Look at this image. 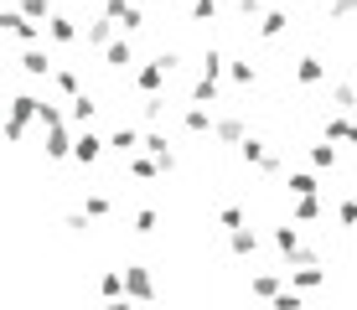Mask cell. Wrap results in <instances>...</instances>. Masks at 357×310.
Listing matches in <instances>:
<instances>
[{
  "label": "cell",
  "mask_w": 357,
  "mask_h": 310,
  "mask_svg": "<svg viewBox=\"0 0 357 310\" xmlns=\"http://www.w3.org/2000/svg\"><path fill=\"white\" fill-rule=\"evenodd\" d=\"M337 222L342 228H357V196H347V202L337 207Z\"/></svg>",
  "instance_id": "obj_38"
},
{
  "label": "cell",
  "mask_w": 357,
  "mask_h": 310,
  "mask_svg": "<svg viewBox=\"0 0 357 310\" xmlns=\"http://www.w3.org/2000/svg\"><path fill=\"white\" fill-rule=\"evenodd\" d=\"M259 176H269V181H275V176H285V155H275V150H269V160L259 166Z\"/></svg>",
  "instance_id": "obj_39"
},
{
  "label": "cell",
  "mask_w": 357,
  "mask_h": 310,
  "mask_svg": "<svg viewBox=\"0 0 357 310\" xmlns=\"http://www.w3.org/2000/svg\"><path fill=\"white\" fill-rule=\"evenodd\" d=\"M98 290H104V300H125V269H104Z\"/></svg>",
  "instance_id": "obj_25"
},
{
  "label": "cell",
  "mask_w": 357,
  "mask_h": 310,
  "mask_svg": "<svg viewBox=\"0 0 357 310\" xmlns=\"http://www.w3.org/2000/svg\"><path fill=\"white\" fill-rule=\"evenodd\" d=\"M331 109H337V114H352L357 109V88L352 83H337V88H331Z\"/></svg>",
  "instance_id": "obj_26"
},
{
  "label": "cell",
  "mask_w": 357,
  "mask_h": 310,
  "mask_svg": "<svg viewBox=\"0 0 357 310\" xmlns=\"http://www.w3.org/2000/svg\"><path fill=\"white\" fill-rule=\"evenodd\" d=\"M0 26H6L10 36H16V42H21V47H42V31H47V26H42V21H31V16H21V10H16V6H10V10H6V16H0Z\"/></svg>",
  "instance_id": "obj_2"
},
{
  "label": "cell",
  "mask_w": 357,
  "mask_h": 310,
  "mask_svg": "<svg viewBox=\"0 0 357 310\" xmlns=\"http://www.w3.org/2000/svg\"><path fill=\"white\" fill-rule=\"evenodd\" d=\"M125 295H130L135 305H151V300H155L151 269H140V264H125Z\"/></svg>",
  "instance_id": "obj_3"
},
{
  "label": "cell",
  "mask_w": 357,
  "mask_h": 310,
  "mask_svg": "<svg viewBox=\"0 0 357 310\" xmlns=\"http://www.w3.org/2000/svg\"><path fill=\"white\" fill-rule=\"evenodd\" d=\"M176 68V52H161L155 62H145V68H135V88H140L145 98L151 93H161V83H166V72Z\"/></svg>",
  "instance_id": "obj_1"
},
{
  "label": "cell",
  "mask_w": 357,
  "mask_h": 310,
  "mask_svg": "<svg viewBox=\"0 0 357 310\" xmlns=\"http://www.w3.org/2000/svg\"><path fill=\"white\" fill-rule=\"evenodd\" d=\"M285 186H290V196H316V192H321V181H316L311 171H290Z\"/></svg>",
  "instance_id": "obj_24"
},
{
  "label": "cell",
  "mask_w": 357,
  "mask_h": 310,
  "mask_svg": "<svg viewBox=\"0 0 357 310\" xmlns=\"http://www.w3.org/2000/svg\"><path fill=\"white\" fill-rule=\"evenodd\" d=\"M218 16V0H192V21H213Z\"/></svg>",
  "instance_id": "obj_40"
},
{
  "label": "cell",
  "mask_w": 357,
  "mask_h": 310,
  "mask_svg": "<svg viewBox=\"0 0 357 310\" xmlns=\"http://www.w3.org/2000/svg\"><path fill=\"white\" fill-rule=\"evenodd\" d=\"M104 16L114 21L119 31H140V26H145V16H140V6H135V0H104Z\"/></svg>",
  "instance_id": "obj_4"
},
{
  "label": "cell",
  "mask_w": 357,
  "mask_h": 310,
  "mask_svg": "<svg viewBox=\"0 0 357 310\" xmlns=\"http://www.w3.org/2000/svg\"><path fill=\"white\" fill-rule=\"evenodd\" d=\"M104 310H135V300L125 295V300H104Z\"/></svg>",
  "instance_id": "obj_45"
},
{
  "label": "cell",
  "mask_w": 357,
  "mask_h": 310,
  "mask_svg": "<svg viewBox=\"0 0 357 310\" xmlns=\"http://www.w3.org/2000/svg\"><path fill=\"white\" fill-rule=\"evenodd\" d=\"M73 134H78V140H73V160H78V166H93V160L109 150V140H98L93 130H73Z\"/></svg>",
  "instance_id": "obj_5"
},
{
  "label": "cell",
  "mask_w": 357,
  "mask_h": 310,
  "mask_svg": "<svg viewBox=\"0 0 357 310\" xmlns=\"http://www.w3.org/2000/svg\"><path fill=\"white\" fill-rule=\"evenodd\" d=\"M285 279L290 274H275V269H269V274H254L249 279V290L259 295V300H275V295H285Z\"/></svg>",
  "instance_id": "obj_13"
},
{
  "label": "cell",
  "mask_w": 357,
  "mask_h": 310,
  "mask_svg": "<svg viewBox=\"0 0 357 310\" xmlns=\"http://www.w3.org/2000/svg\"><path fill=\"white\" fill-rule=\"evenodd\" d=\"M73 140H78V134H68V124H57V130H47V145H42V150L52 155V160H68V155H73Z\"/></svg>",
  "instance_id": "obj_12"
},
{
  "label": "cell",
  "mask_w": 357,
  "mask_h": 310,
  "mask_svg": "<svg viewBox=\"0 0 357 310\" xmlns=\"http://www.w3.org/2000/svg\"><path fill=\"white\" fill-rule=\"evenodd\" d=\"M140 150L151 155V160H161L166 171H176V155H171V140H166L161 130H145V145H140Z\"/></svg>",
  "instance_id": "obj_9"
},
{
  "label": "cell",
  "mask_w": 357,
  "mask_h": 310,
  "mask_svg": "<svg viewBox=\"0 0 357 310\" xmlns=\"http://www.w3.org/2000/svg\"><path fill=\"white\" fill-rule=\"evenodd\" d=\"M285 274H290L295 290H321V284H326V269L321 264H295V269H285Z\"/></svg>",
  "instance_id": "obj_10"
},
{
  "label": "cell",
  "mask_w": 357,
  "mask_h": 310,
  "mask_svg": "<svg viewBox=\"0 0 357 310\" xmlns=\"http://www.w3.org/2000/svg\"><path fill=\"white\" fill-rule=\"evenodd\" d=\"M47 36H52V42H63V47H73V42H78V26H73V16H63V10H57V16L52 21H47Z\"/></svg>",
  "instance_id": "obj_18"
},
{
  "label": "cell",
  "mask_w": 357,
  "mask_h": 310,
  "mask_svg": "<svg viewBox=\"0 0 357 310\" xmlns=\"http://www.w3.org/2000/svg\"><path fill=\"white\" fill-rule=\"evenodd\" d=\"M228 248H233L238 258H254V248H259V238H254V228H233V233H228Z\"/></svg>",
  "instance_id": "obj_22"
},
{
  "label": "cell",
  "mask_w": 357,
  "mask_h": 310,
  "mask_svg": "<svg viewBox=\"0 0 357 310\" xmlns=\"http://www.w3.org/2000/svg\"><path fill=\"white\" fill-rule=\"evenodd\" d=\"M285 31H290V16H285V10H264L259 36H269V42H275V36H285Z\"/></svg>",
  "instance_id": "obj_23"
},
{
  "label": "cell",
  "mask_w": 357,
  "mask_h": 310,
  "mask_svg": "<svg viewBox=\"0 0 357 310\" xmlns=\"http://www.w3.org/2000/svg\"><path fill=\"white\" fill-rule=\"evenodd\" d=\"M228 78H233V83H238V88H249V83H254V78H259V72H254V62H249V57H243V62H228Z\"/></svg>",
  "instance_id": "obj_33"
},
{
  "label": "cell",
  "mask_w": 357,
  "mask_h": 310,
  "mask_svg": "<svg viewBox=\"0 0 357 310\" xmlns=\"http://www.w3.org/2000/svg\"><path fill=\"white\" fill-rule=\"evenodd\" d=\"M36 114H42V98H31V93H16V98H10V124H21V130H26Z\"/></svg>",
  "instance_id": "obj_11"
},
{
  "label": "cell",
  "mask_w": 357,
  "mask_h": 310,
  "mask_svg": "<svg viewBox=\"0 0 357 310\" xmlns=\"http://www.w3.org/2000/svg\"><path fill=\"white\" fill-rule=\"evenodd\" d=\"M321 217V202L316 196H295V222H316Z\"/></svg>",
  "instance_id": "obj_34"
},
{
  "label": "cell",
  "mask_w": 357,
  "mask_h": 310,
  "mask_svg": "<svg viewBox=\"0 0 357 310\" xmlns=\"http://www.w3.org/2000/svg\"><path fill=\"white\" fill-rule=\"evenodd\" d=\"M16 10H21V16H31V21H42V26L57 16V10H52V0H21Z\"/></svg>",
  "instance_id": "obj_28"
},
{
  "label": "cell",
  "mask_w": 357,
  "mask_h": 310,
  "mask_svg": "<svg viewBox=\"0 0 357 310\" xmlns=\"http://www.w3.org/2000/svg\"><path fill=\"white\" fill-rule=\"evenodd\" d=\"M114 31H119V26H114V21H109V16H93L89 26H83V42H89V47H98V52H109V47L119 42Z\"/></svg>",
  "instance_id": "obj_7"
},
{
  "label": "cell",
  "mask_w": 357,
  "mask_h": 310,
  "mask_svg": "<svg viewBox=\"0 0 357 310\" xmlns=\"http://www.w3.org/2000/svg\"><path fill=\"white\" fill-rule=\"evenodd\" d=\"M52 88H57V93H63L68 104H73V98L83 93V83H78V72H73V68H57V72H52Z\"/></svg>",
  "instance_id": "obj_21"
},
{
  "label": "cell",
  "mask_w": 357,
  "mask_h": 310,
  "mask_svg": "<svg viewBox=\"0 0 357 310\" xmlns=\"http://www.w3.org/2000/svg\"><path fill=\"white\" fill-rule=\"evenodd\" d=\"M93 114H98V104H93L89 93H78V98H73V104H68V119L78 124V130H89V119H93Z\"/></svg>",
  "instance_id": "obj_20"
},
{
  "label": "cell",
  "mask_w": 357,
  "mask_h": 310,
  "mask_svg": "<svg viewBox=\"0 0 357 310\" xmlns=\"http://www.w3.org/2000/svg\"><path fill=\"white\" fill-rule=\"evenodd\" d=\"M269 310H305V295H301V290H285V295H275V300H269Z\"/></svg>",
  "instance_id": "obj_36"
},
{
  "label": "cell",
  "mask_w": 357,
  "mask_h": 310,
  "mask_svg": "<svg viewBox=\"0 0 357 310\" xmlns=\"http://www.w3.org/2000/svg\"><path fill=\"white\" fill-rule=\"evenodd\" d=\"M326 10H331V21H342V16H357V0H326Z\"/></svg>",
  "instance_id": "obj_41"
},
{
  "label": "cell",
  "mask_w": 357,
  "mask_h": 310,
  "mask_svg": "<svg viewBox=\"0 0 357 310\" xmlns=\"http://www.w3.org/2000/svg\"><path fill=\"white\" fill-rule=\"evenodd\" d=\"M83 212H89V217H109V196L104 192H89V196H83Z\"/></svg>",
  "instance_id": "obj_37"
},
{
  "label": "cell",
  "mask_w": 357,
  "mask_h": 310,
  "mask_svg": "<svg viewBox=\"0 0 357 310\" xmlns=\"http://www.w3.org/2000/svg\"><path fill=\"white\" fill-rule=\"evenodd\" d=\"M125 171H130L135 181H155V176H166V166H161V160H151V155H130V160H125Z\"/></svg>",
  "instance_id": "obj_16"
},
{
  "label": "cell",
  "mask_w": 357,
  "mask_h": 310,
  "mask_svg": "<svg viewBox=\"0 0 357 310\" xmlns=\"http://www.w3.org/2000/svg\"><path fill=\"white\" fill-rule=\"evenodd\" d=\"M218 222L233 233V228H243V212H238V207H223V212H218Z\"/></svg>",
  "instance_id": "obj_43"
},
{
  "label": "cell",
  "mask_w": 357,
  "mask_h": 310,
  "mask_svg": "<svg viewBox=\"0 0 357 310\" xmlns=\"http://www.w3.org/2000/svg\"><path fill=\"white\" fill-rule=\"evenodd\" d=\"M238 10H243V16H254V10H264V0H238Z\"/></svg>",
  "instance_id": "obj_44"
},
{
  "label": "cell",
  "mask_w": 357,
  "mask_h": 310,
  "mask_svg": "<svg viewBox=\"0 0 357 310\" xmlns=\"http://www.w3.org/2000/svg\"><path fill=\"white\" fill-rule=\"evenodd\" d=\"M140 145H145V134H140V130H130V124H119V130L109 134V150H114L119 160H130L135 150H140Z\"/></svg>",
  "instance_id": "obj_8"
},
{
  "label": "cell",
  "mask_w": 357,
  "mask_h": 310,
  "mask_svg": "<svg viewBox=\"0 0 357 310\" xmlns=\"http://www.w3.org/2000/svg\"><path fill=\"white\" fill-rule=\"evenodd\" d=\"M181 124H187L192 134H207V130H218V119L207 114V104H187V109H181Z\"/></svg>",
  "instance_id": "obj_14"
},
{
  "label": "cell",
  "mask_w": 357,
  "mask_h": 310,
  "mask_svg": "<svg viewBox=\"0 0 357 310\" xmlns=\"http://www.w3.org/2000/svg\"><path fill=\"white\" fill-rule=\"evenodd\" d=\"M166 109H171V104H166V93H151V98L140 104V114H145V124H161V119H166Z\"/></svg>",
  "instance_id": "obj_29"
},
{
  "label": "cell",
  "mask_w": 357,
  "mask_h": 310,
  "mask_svg": "<svg viewBox=\"0 0 357 310\" xmlns=\"http://www.w3.org/2000/svg\"><path fill=\"white\" fill-rule=\"evenodd\" d=\"M238 155L249 160V166H264V160H269V150H264V140H254V134H249V140L238 145Z\"/></svg>",
  "instance_id": "obj_32"
},
{
  "label": "cell",
  "mask_w": 357,
  "mask_h": 310,
  "mask_svg": "<svg viewBox=\"0 0 357 310\" xmlns=\"http://www.w3.org/2000/svg\"><path fill=\"white\" fill-rule=\"evenodd\" d=\"M213 134H218V140H223V145H233V150H238V145L249 140V130H243V119H238V114L218 119V130H213Z\"/></svg>",
  "instance_id": "obj_17"
},
{
  "label": "cell",
  "mask_w": 357,
  "mask_h": 310,
  "mask_svg": "<svg viewBox=\"0 0 357 310\" xmlns=\"http://www.w3.org/2000/svg\"><path fill=\"white\" fill-rule=\"evenodd\" d=\"M352 124L357 119H347V114H326V140H347L352 145Z\"/></svg>",
  "instance_id": "obj_27"
},
{
  "label": "cell",
  "mask_w": 357,
  "mask_h": 310,
  "mask_svg": "<svg viewBox=\"0 0 357 310\" xmlns=\"http://www.w3.org/2000/svg\"><path fill=\"white\" fill-rule=\"evenodd\" d=\"M21 62V72H26V78H52V52H47V47H26V52L16 57Z\"/></svg>",
  "instance_id": "obj_6"
},
{
  "label": "cell",
  "mask_w": 357,
  "mask_h": 310,
  "mask_svg": "<svg viewBox=\"0 0 357 310\" xmlns=\"http://www.w3.org/2000/svg\"><path fill=\"white\" fill-rule=\"evenodd\" d=\"M295 83H305V88L326 83V62L321 57H301V62H295Z\"/></svg>",
  "instance_id": "obj_15"
},
{
  "label": "cell",
  "mask_w": 357,
  "mask_h": 310,
  "mask_svg": "<svg viewBox=\"0 0 357 310\" xmlns=\"http://www.w3.org/2000/svg\"><path fill=\"white\" fill-rule=\"evenodd\" d=\"M311 166L316 171H337V145H331V140L326 145H311Z\"/></svg>",
  "instance_id": "obj_30"
},
{
  "label": "cell",
  "mask_w": 357,
  "mask_h": 310,
  "mask_svg": "<svg viewBox=\"0 0 357 310\" xmlns=\"http://www.w3.org/2000/svg\"><path fill=\"white\" fill-rule=\"evenodd\" d=\"M218 98V78H197L192 83V104H213Z\"/></svg>",
  "instance_id": "obj_35"
},
{
  "label": "cell",
  "mask_w": 357,
  "mask_h": 310,
  "mask_svg": "<svg viewBox=\"0 0 357 310\" xmlns=\"http://www.w3.org/2000/svg\"><path fill=\"white\" fill-rule=\"evenodd\" d=\"M223 68H228V57L218 52V47H207L202 52V78H223Z\"/></svg>",
  "instance_id": "obj_31"
},
{
  "label": "cell",
  "mask_w": 357,
  "mask_h": 310,
  "mask_svg": "<svg viewBox=\"0 0 357 310\" xmlns=\"http://www.w3.org/2000/svg\"><path fill=\"white\" fill-rule=\"evenodd\" d=\"M104 68H109V72H130V68H135V47H130V42H114V47L104 52Z\"/></svg>",
  "instance_id": "obj_19"
},
{
  "label": "cell",
  "mask_w": 357,
  "mask_h": 310,
  "mask_svg": "<svg viewBox=\"0 0 357 310\" xmlns=\"http://www.w3.org/2000/svg\"><path fill=\"white\" fill-rule=\"evenodd\" d=\"M155 222H161V217H155L151 207H140V212H135V233H155Z\"/></svg>",
  "instance_id": "obj_42"
},
{
  "label": "cell",
  "mask_w": 357,
  "mask_h": 310,
  "mask_svg": "<svg viewBox=\"0 0 357 310\" xmlns=\"http://www.w3.org/2000/svg\"><path fill=\"white\" fill-rule=\"evenodd\" d=\"M352 145H357V124H352Z\"/></svg>",
  "instance_id": "obj_46"
}]
</instances>
